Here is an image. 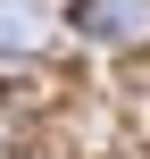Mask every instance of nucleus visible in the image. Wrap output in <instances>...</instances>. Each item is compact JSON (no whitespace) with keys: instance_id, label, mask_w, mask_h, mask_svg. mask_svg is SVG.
I'll return each instance as SVG.
<instances>
[{"instance_id":"1","label":"nucleus","mask_w":150,"mask_h":159,"mask_svg":"<svg viewBox=\"0 0 150 159\" xmlns=\"http://www.w3.org/2000/svg\"><path fill=\"white\" fill-rule=\"evenodd\" d=\"M75 25L92 42H134L150 25V0H75Z\"/></svg>"},{"instance_id":"2","label":"nucleus","mask_w":150,"mask_h":159,"mask_svg":"<svg viewBox=\"0 0 150 159\" xmlns=\"http://www.w3.org/2000/svg\"><path fill=\"white\" fill-rule=\"evenodd\" d=\"M50 42V8L42 0H0V59H33Z\"/></svg>"}]
</instances>
